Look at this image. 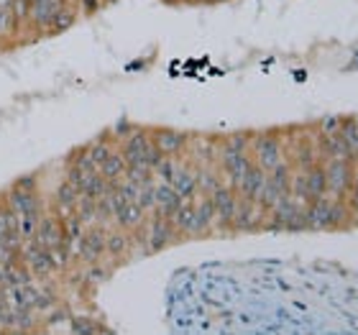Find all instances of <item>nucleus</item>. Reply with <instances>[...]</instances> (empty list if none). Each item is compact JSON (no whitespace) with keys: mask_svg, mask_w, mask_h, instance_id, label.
Listing matches in <instances>:
<instances>
[{"mask_svg":"<svg viewBox=\"0 0 358 335\" xmlns=\"http://www.w3.org/2000/svg\"><path fill=\"white\" fill-rule=\"evenodd\" d=\"M351 208L341 197H317L305 205V225L307 231H338L351 223Z\"/></svg>","mask_w":358,"mask_h":335,"instance_id":"obj_1","label":"nucleus"},{"mask_svg":"<svg viewBox=\"0 0 358 335\" xmlns=\"http://www.w3.org/2000/svg\"><path fill=\"white\" fill-rule=\"evenodd\" d=\"M120 154L126 159L128 164H146V166H154L162 162V151L154 146L151 141V134L149 128H134L131 134L123 138V146H120Z\"/></svg>","mask_w":358,"mask_h":335,"instance_id":"obj_2","label":"nucleus"},{"mask_svg":"<svg viewBox=\"0 0 358 335\" xmlns=\"http://www.w3.org/2000/svg\"><path fill=\"white\" fill-rule=\"evenodd\" d=\"M322 169H325V194L345 200V194L353 185L356 162L353 159H325Z\"/></svg>","mask_w":358,"mask_h":335,"instance_id":"obj_3","label":"nucleus"},{"mask_svg":"<svg viewBox=\"0 0 358 335\" xmlns=\"http://www.w3.org/2000/svg\"><path fill=\"white\" fill-rule=\"evenodd\" d=\"M141 236H143L146 253L164 251L169 243H174V241L179 238V233L174 231L172 220L164 215H157V213H151V218H146V223L141 225Z\"/></svg>","mask_w":358,"mask_h":335,"instance_id":"obj_4","label":"nucleus"},{"mask_svg":"<svg viewBox=\"0 0 358 335\" xmlns=\"http://www.w3.org/2000/svg\"><path fill=\"white\" fill-rule=\"evenodd\" d=\"M251 159H254V164H259L266 171H271L274 166H279L284 159H287L284 157L282 138L274 136L271 131L251 136Z\"/></svg>","mask_w":358,"mask_h":335,"instance_id":"obj_5","label":"nucleus"},{"mask_svg":"<svg viewBox=\"0 0 358 335\" xmlns=\"http://www.w3.org/2000/svg\"><path fill=\"white\" fill-rule=\"evenodd\" d=\"M210 200H213V208H215V231H231L233 215H236V208H238V192L223 182L215 192L210 194Z\"/></svg>","mask_w":358,"mask_h":335,"instance_id":"obj_6","label":"nucleus"},{"mask_svg":"<svg viewBox=\"0 0 358 335\" xmlns=\"http://www.w3.org/2000/svg\"><path fill=\"white\" fill-rule=\"evenodd\" d=\"M266 215H268V210H264L259 202L246 200V197H241L238 194V208H236V215H233L231 231H236V233L262 231Z\"/></svg>","mask_w":358,"mask_h":335,"instance_id":"obj_7","label":"nucleus"},{"mask_svg":"<svg viewBox=\"0 0 358 335\" xmlns=\"http://www.w3.org/2000/svg\"><path fill=\"white\" fill-rule=\"evenodd\" d=\"M251 164H254V159H251L248 151L220 149V154H217V166H220V171H223L225 185H231L233 190L241 185V179H243V174H246L248 169H251Z\"/></svg>","mask_w":358,"mask_h":335,"instance_id":"obj_8","label":"nucleus"},{"mask_svg":"<svg viewBox=\"0 0 358 335\" xmlns=\"http://www.w3.org/2000/svg\"><path fill=\"white\" fill-rule=\"evenodd\" d=\"M21 261L31 269V274L38 276V279H46L49 274H54L57 269L52 264V256H49V248L38 246L36 241H23L21 246Z\"/></svg>","mask_w":358,"mask_h":335,"instance_id":"obj_9","label":"nucleus"},{"mask_svg":"<svg viewBox=\"0 0 358 335\" xmlns=\"http://www.w3.org/2000/svg\"><path fill=\"white\" fill-rule=\"evenodd\" d=\"M67 233H64V218H59L57 213H44L41 220L36 225V233H34V241L38 246L44 248H54L64 243Z\"/></svg>","mask_w":358,"mask_h":335,"instance_id":"obj_10","label":"nucleus"},{"mask_svg":"<svg viewBox=\"0 0 358 335\" xmlns=\"http://www.w3.org/2000/svg\"><path fill=\"white\" fill-rule=\"evenodd\" d=\"M151 141L164 157H179L189 146V134L177 131V128H149Z\"/></svg>","mask_w":358,"mask_h":335,"instance_id":"obj_11","label":"nucleus"},{"mask_svg":"<svg viewBox=\"0 0 358 335\" xmlns=\"http://www.w3.org/2000/svg\"><path fill=\"white\" fill-rule=\"evenodd\" d=\"M105 236H108V228L100 223L90 225L85 231L83 241H80V253L77 259L85 261V264H95V261H103L105 256Z\"/></svg>","mask_w":358,"mask_h":335,"instance_id":"obj_12","label":"nucleus"},{"mask_svg":"<svg viewBox=\"0 0 358 335\" xmlns=\"http://www.w3.org/2000/svg\"><path fill=\"white\" fill-rule=\"evenodd\" d=\"M6 205L18 215H44V202L38 197V190L31 192V190H18V187H10L6 194Z\"/></svg>","mask_w":358,"mask_h":335,"instance_id":"obj_13","label":"nucleus"},{"mask_svg":"<svg viewBox=\"0 0 358 335\" xmlns=\"http://www.w3.org/2000/svg\"><path fill=\"white\" fill-rule=\"evenodd\" d=\"M67 3L69 0H31L29 26L31 29H38V31H49L54 15L59 13Z\"/></svg>","mask_w":358,"mask_h":335,"instance_id":"obj_14","label":"nucleus"},{"mask_svg":"<svg viewBox=\"0 0 358 335\" xmlns=\"http://www.w3.org/2000/svg\"><path fill=\"white\" fill-rule=\"evenodd\" d=\"M215 231V208L210 194L194 197V238L197 236H210Z\"/></svg>","mask_w":358,"mask_h":335,"instance_id":"obj_15","label":"nucleus"},{"mask_svg":"<svg viewBox=\"0 0 358 335\" xmlns=\"http://www.w3.org/2000/svg\"><path fill=\"white\" fill-rule=\"evenodd\" d=\"M169 185H172L185 200L197 197V166H194L192 162H179V166H177V171H174V177Z\"/></svg>","mask_w":358,"mask_h":335,"instance_id":"obj_16","label":"nucleus"},{"mask_svg":"<svg viewBox=\"0 0 358 335\" xmlns=\"http://www.w3.org/2000/svg\"><path fill=\"white\" fill-rule=\"evenodd\" d=\"M266 174H268L266 169H262L259 164H251V169L243 174V179H241V185L236 187V192H238L241 197H246V200L259 202L264 185H266Z\"/></svg>","mask_w":358,"mask_h":335,"instance_id":"obj_17","label":"nucleus"},{"mask_svg":"<svg viewBox=\"0 0 358 335\" xmlns=\"http://www.w3.org/2000/svg\"><path fill=\"white\" fill-rule=\"evenodd\" d=\"M134 248V241H131V231H123V228H108V236H105V256H113L115 261H123Z\"/></svg>","mask_w":358,"mask_h":335,"instance_id":"obj_18","label":"nucleus"},{"mask_svg":"<svg viewBox=\"0 0 358 335\" xmlns=\"http://www.w3.org/2000/svg\"><path fill=\"white\" fill-rule=\"evenodd\" d=\"M146 210L138 205V202H123L118 208V213L113 215V223L123 228V231H136V228H141L146 223Z\"/></svg>","mask_w":358,"mask_h":335,"instance_id":"obj_19","label":"nucleus"},{"mask_svg":"<svg viewBox=\"0 0 358 335\" xmlns=\"http://www.w3.org/2000/svg\"><path fill=\"white\" fill-rule=\"evenodd\" d=\"M77 200H80V190L72 187L64 179L57 190H54V200H52V213H57L59 218H67L69 213H75L77 208Z\"/></svg>","mask_w":358,"mask_h":335,"instance_id":"obj_20","label":"nucleus"},{"mask_svg":"<svg viewBox=\"0 0 358 335\" xmlns=\"http://www.w3.org/2000/svg\"><path fill=\"white\" fill-rule=\"evenodd\" d=\"M169 220H172L174 231H177L179 236L194 238V197L192 200H182V205L169 215Z\"/></svg>","mask_w":358,"mask_h":335,"instance_id":"obj_21","label":"nucleus"},{"mask_svg":"<svg viewBox=\"0 0 358 335\" xmlns=\"http://www.w3.org/2000/svg\"><path fill=\"white\" fill-rule=\"evenodd\" d=\"M182 200H185V197H182L169 182H157V208H154L157 215L169 218L174 210L182 205Z\"/></svg>","mask_w":358,"mask_h":335,"instance_id":"obj_22","label":"nucleus"},{"mask_svg":"<svg viewBox=\"0 0 358 335\" xmlns=\"http://www.w3.org/2000/svg\"><path fill=\"white\" fill-rule=\"evenodd\" d=\"M320 149H317V141L313 143V138H305V141L297 143V149L292 151V162L289 164L294 169H310V166L320 164Z\"/></svg>","mask_w":358,"mask_h":335,"instance_id":"obj_23","label":"nucleus"},{"mask_svg":"<svg viewBox=\"0 0 358 335\" xmlns=\"http://www.w3.org/2000/svg\"><path fill=\"white\" fill-rule=\"evenodd\" d=\"M317 149H320V159H353L345 141L341 138V134L330 136H317Z\"/></svg>","mask_w":358,"mask_h":335,"instance_id":"obj_24","label":"nucleus"},{"mask_svg":"<svg viewBox=\"0 0 358 335\" xmlns=\"http://www.w3.org/2000/svg\"><path fill=\"white\" fill-rule=\"evenodd\" d=\"M223 171L217 164H200L197 166V194H213L223 185Z\"/></svg>","mask_w":358,"mask_h":335,"instance_id":"obj_25","label":"nucleus"},{"mask_svg":"<svg viewBox=\"0 0 358 335\" xmlns=\"http://www.w3.org/2000/svg\"><path fill=\"white\" fill-rule=\"evenodd\" d=\"M126 169H128V162L123 159L120 149L110 151V157H108L103 164L97 166V171H100V174H103L108 182H120V179L126 177Z\"/></svg>","mask_w":358,"mask_h":335,"instance_id":"obj_26","label":"nucleus"},{"mask_svg":"<svg viewBox=\"0 0 358 335\" xmlns=\"http://www.w3.org/2000/svg\"><path fill=\"white\" fill-rule=\"evenodd\" d=\"M305 179H307V202L325 197V169H322V162L305 169Z\"/></svg>","mask_w":358,"mask_h":335,"instance_id":"obj_27","label":"nucleus"},{"mask_svg":"<svg viewBox=\"0 0 358 335\" xmlns=\"http://www.w3.org/2000/svg\"><path fill=\"white\" fill-rule=\"evenodd\" d=\"M75 215L83 220L85 225H95L97 223V200L95 197H90V194L80 192V200H77V208H75Z\"/></svg>","mask_w":358,"mask_h":335,"instance_id":"obj_28","label":"nucleus"},{"mask_svg":"<svg viewBox=\"0 0 358 335\" xmlns=\"http://www.w3.org/2000/svg\"><path fill=\"white\" fill-rule=\"evenodd\" d=\"M338 134H341V138H343L348 151H351L353 162H356L358 159V118H343Z\"/></svg>","mask_w":358,"mask_h":335,"instance_id":"obj_29","label":"nucleus"},{"mask_svg":"<svg viewBox=\"0 0 358 335\" xmlns=\"http://www.w3.org/2000/svg\"><path fill=\"white\" fill-rule=\"evenodd\" d=\"M85 149H87V157L92 159V164L100 166L105 159L110 157V151H115V146H113L110 138H95V141H90Z\"/></svg>","mask_w":358,"mask_h":335,"instance_id":"obj_30","label":"nucleus"},{"mask_svg":"<svg viewBox=\"0 0 358 335\" xmlns=\"http://www.w3.org/2000/svg\"><path fill=\"white\" fill-rule=\"evenodd\" d=\"M75 21H77V10L67 3L59 13L54 15V21H52V26H49V31H46V34H62V31L72 29V26H75Z\"/></svg>","mask_w":358,"mask_h":335,"instance_id":"obj_31","label":"nucleus"},{"mask_svg":"<svg viewBox=\"0 0 358 335\" xmlns=\"http://www.w3.org/2000/svg\"><path fill=\"white\" fill-rule=\"evenodd\" d=\"M97 171H90V169H80V166L75 164H69L67 166V182L72 187H77L80 192H85L87 190V185L92 182V177H95Z\"/></svg>","mask_w":358,"mask_h":335,"instance_id":"obj_32","label":"nucleus"},{"mask_svg":"<svg viewBox=\"0 0 358 335\" xmlns=\"http://www.w3.org/2000/svg\"><path fill=\"white\" fill-rule=\"evenodd\" d=\"M136 202H138L146 213H154V208H157V179H151V182L138 187V197H136Z\"/></svg>","mask_w":358,"mask_h":335,"instance_id":"obj_33","label":"nucleus"},{"mask_svg":"<svg viewBox=\"0 0 358 335\" xmlns=\"http://www.w3.org/2000/svg\"><path fill=\"white\" fill-rule=\"evenodd\" d=\"M251 136L254 134H231L220 141V149L228 151H248L251 154Z\"/></svg>","mask_w":358,"mask_h":335,"instance_id":"obj_34","label":"nucleus"},{"mask_svg":"<svg viewBox=\"0 0 358 335\" xmlns=\"http://www.w3.org/2000/svg\"><path fill=\"white\" fill-rule=\"evenodd\" d=\"M177 166H179V157H162V162L154 166V177H157V182H172Z\"/></svg>","mask_w":358,"mask_h":335,"instance_id":"obj_35","label":"nucleus"},{"mask_svg":"<svg viewBox=\"0 0 358 335\" xmlns=\"http://www.w3.org/2000/svg\"><path fill=\"white\" fill-rule=\"evenodd\" d=\"M49 256H52V264H54V269H57V271H64V269H69L72 264H75V256L67 251V246H64V243L49 248Z\"/></svg>","mask_w":358,"mask_h":335,"instance_id":"obj_36","label":"nucleus"},{"mask_svg":"<svg viewBox=\"0 0 358 335\" xmlns=\"http://www.w3.org/2000/svg\"><path fill=\"white\" fill-rule=\"evenodd\" d=\"M123 179H131V182H136V185H146V182H151L154 177V169L146 164H128L126 169V177Z\"/></svg>","mask_w":358,"mask_h":335,"instance_id":"obj_37","label":"nucleus"},{"mask_svg":"<svg viewBox=\"0 0 358 335\" xmlns=\"http://www.w3.org/2000/svg\"><path fill=\"white\" fill-rule=\"evenodd\" d=\"M18 34V21L13 18L10 8H0V38Z\"/></svg>","mask_w":358,"mask_h":335,"instance_id":"obj_38","label":"nucleus"},{"mask_svg":"<svg viewBox=\"0 0 358 335\" xmlns=\"http://www.w3.org/2000/svg\"><path fill=\"white\" fill-rule=\"evenodd\" d=\"M29 10H31V0H13L10 3V13L18 21V29L21 26H29Z\"/></svg>","mask_w":358,"mask_h":335,"instance_id":"obj_39","label":"nucleus"},{"mask_svg":"<svg viewBox=\"0 0 358 335\" xmlns=\"http://www.w3.org/2000/svg\"><path fill=\"white\" fill-rule=\"evenodd\" d=\"M341 123H343V118H341V115H325V118L317 123V134H320V136L338 134V131H341Z\"/></svg>","mask_w":358,"mask_h":335,"instance_id":"obj_40","label":"nucleus"},{"mask_svg":"<svg viewBox=\"0 0 358 335\" xmlns=\"http://www.w3.org/2000/svg\"><path fill=\"white\" fill-rule=\"evenodd\" d=\"M13 187H18V190H31V192H36V190H38V185H36V177H34V174H26V177L15 179V182H13Z\"/></svg>","mask_w":358,"mask_h":335,"instance_id":"obj_41","label":"nucleus"},{"mask_svg":"<svg viewBox=\"0 0 358 335\" xmlns=\"http://www.w3.org/2000/svg\"><path fill=\"white\" fill-rule=\"evenodd\" d=\"M80 3V13H85V15H90V13H97L100 10V0H77Z\"/></svg>","mask_w":358,"mask_h":335,"instance_id":"obj_42","label":"nucleus"},{"mask_svg":"<svg viewBox=\"0 0 358 335\" xmlns=\"http://www.w3.org/2000/svg\"><path fill=\"white\" fill-rule=\"evenodd\" d=\"M220 3H228V0H194V6H220Z\"/></svg>","mask_w":358,"mask_h":335,"instance_id":"obj_43","label":"nucleus"},{"mask_svg":"<svg viewBox=\"0 0 358 335\" xmlns=\"http://www.w3.org/2000/svg\"><path fill=\"white\" fill-rule=\"evenodd\" d=\"M10 3H13V0H0V8H10Z\"/></svg>","mask_w":358,"mask_h":335,"instance_id":"obj_44","label":"nucleus"},{"mask_svg":"<svg viewBox=\"0 0 358 335\" xmlns=\"http://www.w3.org/2000/svg\"><path fill=\"white\" fill-rule=\"evenodd\" d=\"M162 3H166V6H177L179 0H162Z\"/></svg>","mask_w":358,"mask_h":335,"instance_id":"obj_45","label":"nucleus"}]
</instances>
